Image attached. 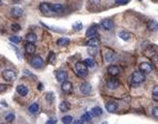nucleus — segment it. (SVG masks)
I'll return each mask as SVG.
<instances>
[{
  "label": "nucleus",
  "mask_w": 158,
  "mask_h": 124,
  "mask_svg": "<svg viewBox=\"0 0 158 124\" xmlns=\"http://www.w3.org/2000/svg\"><path fill=\"white\" fill-rule=\"evenodd\" d=\"M146 80V74L144 72L140 71H134L132 74V77H131V83L133 85H140L142 82Z\"/></svg>",
  "instance_id": "f257e3e1"
},
{
  "label": "nucleus",
  "mask_w": 158,
  "mask_h": 124,
  "mask_svg": "<svg viewBox=\"0 0 158 124\" xmlns=\"http://www.w3.org/2000/svg\"><path fill=\"white\" fill-rule=\"evenodd\" d=\"M75 71L79 77H85L87 74V66L84 62H77L75 64Z\"/></svg>",
  "instance_id": "f03ea898"
},
{
  "label": "nucleus",
  "mask_w": 158,
  "mask_h": 124,
  "mask_svg": "<svg viewBox=\"0 0 158 124\" xmlns=\"http://www.w3.org/2000/svg\"><path fill=\"white\" fill-rule=\"evenodd\" d=\"M2 78L6 82H13L16 80L17 74L13 69H4L2 71Z\"/></svg>",
  "instance_id": "7ed1b4c3"
},
{
  "label": "nucleus",
  "mask_w": 158,
  "mask_h": 124,
  "mask_svg": "<svg viewBox=\"0 0 158 124\" xmlns=\"http://www.w3.org/2000/svg\"><path fill=\"white\" fill-rule=\"evenodd\" d=\"M40 11H41L45 16H51V15L54 14L52 11V9H51V4L47 2H43L40 4Z\"/></svg>",
  "instance_id": "20e7f679"
},
{
  "label": "nucleus",
  "mask_w": 158,
  "mask_h": 124,
  "mask_svg": "<svg viewBox=\"0 0 158 124\" xmlns=\"http://www.w3.org/2000/svg\"><path fill=\"white\" fill-rule=\"evenodd\" d=\"M43 63H44V61L41 56H35L31 60H30V64H31L32 67H35V68L42 67V66H43Z\"/></svg>",
  "instance_id": "39448f33"
},
{
  "label": "nucleus",
  "mask_w": 158,
  "mask_h": 124,
  "mask_svg": "<svg viewBox=\"0 0 158 124\" xmlns=\"http://www.w3.org/2000/svg\"><path fill=\"white\" fill-rule=\"evenodd\" d=\"M97 33H98V26L97 25H92L91 27H89V29L86 30V33H85V36L86 37H97Z\"/></svg>",
  "instance_id": "423d86ee"
},
{
  "label": "nucleus",
  "mask_w": 158,
  "mask_h": 124,
  "mask_svg": "<svg viewBox=\"0 0 158 124\" xmlns=\"http://www.w3.org/2000/svg\"><path fill=\"white\" fill-rule=\"evenodd\" d=\"M55 77L60 83H64V82L68 81V74L64 70H57L55 72Z\"/></svg>",
  "instance_id": "0eeeda50"
},
{
  "label": "nucleus",
  "mask_w": 158,
  "mask_h": 124,
  "mask_svg": "<svg viewBox=\"0 0 158 124\" xmlns=\"http://www.w3.org/2000/svg\"><path fill=\"white\" fill-rule=\"evenodd\" d=\"M92 90H93L92 85H91L89 83H87V82H84V83H82L80 85V92L82 93V94H84V95L91 94Z\"/></svg>",
  "instance_id": "6e6552de"
},
{
  "label": "nucleus",
  "mask_w": 158,
  "mask_h": 124,
  "mask_svg": "<svg viewBox=\"0 0 158 124\" xmlns=\"http://www.w3.org/2000/svg\"><path fill=\"white\" fill-rule=\"evenodd\" d=\"M101 26L105 30H111L112 28L115 27V23H113V21L111 19H104L101 22Z\"/></svg>",
  "instance_id": "1a4fd4ad"
},
{
  "label": "nucleus",
  "mask_w": 158,
  "mask_h": 124,
  "mask_svg": "<svg viewBox=\"0 0 158 124\" xmlns=\"http://www.w3.org/2000/svg\"><path fill=\"white\" fill-rule=\"evenodd\" d=\"M120 86V81L117 80L115 78H111L107 81V87L111 90H115Z\"/></svg>",
  "instance_id": "9d476101"
},
{
  "label": "nucleus",
  "mask_w": 158,
  "mask_h": 124,
  "mask_svg": "<svg viewBox=\"0 0 158 124\" xmlns=\"http://www.w3.org/2000/svg\"><path fill=\"white\" fill-rule=\"evenodd\" d=\"M107 72H108V74H110V76H112V77H115V76L120 74L121 69H120V67L117 65H109L107 67Z\"/></svg>",
  "instance_id": "9b49d317"
},
{
  "label": "nucleus",
  "mask_w": 158,
  "mask_h": 124,
  "mask_svg": "<svg viewBox=\"0 0 158 124\" xmlns=\"http://www.w3.org/2000/svg\"><path fill=\"white\" fill-rule=\"evenodd\" d=\"M106 111H107L108 113H115L118 110V108H119V106H118V104L115 102H109L106 104Z\"/></svg>",
  "instance_id": "f8f14e48"
},
{
  "label": "nucleus",
  "mask_w": 158,
  "mask_h": 124,
  "mask_svg": "<svg viewBox=\"0 0 158 124\" xmlns=\"http://www.w3.org/2000/svg\"><path fill=\"white\" fill-rule=\"evenodd\" d=\"M140 70L142 72H144L145 74H150L152 71V65L150 63H148V62H142L140 65Z\"/></svg>",
  "instance_id": "ddd939ff"
},
{
  "label": "nucleus",
  "mask_w": 158,
  "mask_h": 124,
  "mask_svg": "<svg viewBox=\"0 0 158 124\" xmlns=\"http://www.w3.org/2000/svg\"><path fill=\"white\" fill-rule=\"evenodd\" d=\"M62 90L64 91V93H70L72 91V89H73V85H72L71 82L69 81H66L64 82V83H62Z\"/></svg>",
  "instance_id": "4468645a"
},
{
  "label": "nucleus",
  "mask_w": 158,
  "mask_h": 124,
  "mask_svg": "<svg viewBox=\"0 0 158 124\" xmlns=\"http://www.w3.org/2000/svg\"><path fill=\"white\" fill-rule=\"evenodd\" d=\"M104 59H105L106 62H112L113 60H115V59H117V55L112 52V51L108 50L107 52L104 54Z\"/></svg>",
  "instance_id": "2eb2a0df"
},
{
  "label": "nucleus",
  "mask_w": 158,
  "mask_h": 124,
  "mask_svg": "<svg viewBox=\"0 0 158 124\" xmlns=\"http://www.w3.org/2000/svg\"><path fill=\"white\" fill-rule=\"evenodd\" d=\"M23 14H24V11L21 7L15 6L12 8V16L14 17V18H21V17L23 16Z\"/></svg>",
  "instance_id": "dca6fc26"
},
{
  "label": "nucleus",
  "mask_w": 158,
  "mask_h": 124,
  "mask_svg": "<svg viewBox=\"0 0 158 124\" xmlns=\"http://www.w3.org/2000/svg\"><path fill=\"white\" fill-rule=\"evenodd\" d=\"M16 90L18 92V94L21 95V96H26L28 94V88L24 85H19Z\"/></svg>",
  "instance_id": "f3484780"
},
{
  "label": "nucleus",
  "mask_w": 158,
  "mask_h": 124,
  "mask_svg": "<svg viewBox=\"0 0 158 124\" xmlns=\"http://www.w3.org/2000/svg\"><path fill=\"white\" fill-rule=\"evenodd\" d=\"M25 52L29 55L35 54V43H27L25 45Z\"/></svg>",
  "instance_id": "a211bd4d"
},
{
  "label": "nucleus",
  "mask_w": 158,
  "mask_h": 124,
  "mask_svg": "<svg viewBox=\"0 0 158 124\" xmlns=\"http://www.w3.org/2000/svg\"><path fill=\"white\" fill-rule=\"evenodd\" d=\"M86 45L89 46V47L96 48L100 45V39H99L98 37H92V39H89V41H87Z\"/></svg>",
  "instance_id": "6ab92c4d"
},
{
  "label": "nucleus",
  "mask_w": 158,
  "mask_h": 124,
  "mask_svg": "<svg viewBox=\"0 0 158 124\" xmlns=\"http://www.w3.org/2000/svg\"><path fill=\"white\" fill-rule=\"evenodd\" d=\"M51 9L54 14H58V13H62L64 11V5L58 4V3H55V4H51Z\"/></svg>",
  "instance_id": "aec40b11"
},
{
  "label": "nucleus",
  "mask_w": 158,
  "mask_h": 124,
  "mask_svg": "<svg viewBox=\"0 0 158 124\" xmlns=\"http://www.w3.org/2000/svg\"><path fill=\"white\" fill-rule=\"evenodd\" d=\"M28 111H29L31 114H37L40 111V106L38 102H33V104H30V106L28 108Z\"/></svg>",
  "instance_id": "412c9836"
},
{
  "label": "nucleus",
  "mask_w": 158,
  "mask_h": 124,
  "mask_svg": "<svg viewBox=\"0 0 158 124\" xmlns=\"http://www.w3.org/2000/svg\"><path fill=\"white\" fill-rule=\"evenodd\" d=\"M56 43H57V46H60V47H66V46H68L70 43V39H67V37H62V39H57Z\"/></svg>",
  "instance_id": "4be33fe9"
},
{
  "label": "nucleus",
  "mask_w": 158,
  "mask_h": 124,
  "mask_svg": "<svg viewBox=\"0 0 158 124\" xmlns=\"http://www.w3.org/2000/svg\"><path fill=\"white\" fill-rule=\"evenodd\" d=\"M71 109V106H70L69 102H62L60 104V110L62 111V112H68V111Z\"/></svg>",
  "instance_id": "5701e85b"
},
{
  "label": "nucleus",
  "mask_w": 158,
  "mask_h": 124,
  "mask_svg": "<svg viewBox=\"0 0 158 124\" xmlns=\"http://www.w3.org/2000/svg\"><path fill=\"white\" fill-rule=\"evenodd\" d=\"M25 39L28 41V43H35L37 41V35L35 33H28L27 35L25 36Z\"/></svg>",
  "instance_id": "b1692460"
},
{
  "label": "nucleus",
  "mask_w": 158,
  "mask_h": 124,
  "mask_svg": "<svg viewBox=\"0 0 158 124\" xmlns=\"http://www.w3.org/2000/svg\"><path fill=\"white\" fill-rule=\"evenodd\" d=\"M119 36L121 37L123 41H128L129 39H130V33H129L128 31H125V30H123V31H121L119 33Z\"/></svg>",
  "instance_id": "393cba45"
},
{
  "label": "nucleus",
  "mask_w": 158,
  "mask_h": 124,
  "mask_svg": "<svg viewBox=\"0 0 158 124\" xmlns=\"http://www.w3.org/2000/svg\"><path fill=\"white\" fill-rule=\"evenodd\" d=\"M85 64H86V66L87 67H89V68H94L95 66H96V62H95L94 60H93L92 58H87V59H85L84 61H83Z\"/></svg>",
  "instance_id": "a878e982"
},
{
  "label": "nucleus",
  "mask_w": 158,
  "mask_h": 124,
  "mask_svg": "<svg viewBox=\"0 0 158 124\" xmlns=\"http://www.w3.org/2000/svg\"><path fill=\"white\" fill-rule=\"evenodd\" d=\"M91 113H92L93 116H101L102 113H103V111H102L101 108H99V106H95V108H93Z\"/></svg>",
  "instance_id": "bb28decb"
},
{
  "label": "nucleus",
  "mask_w": 158,
  "mask_h": 124,
  "mask_svg": "<svg viewBox=\"0 0 158 124\" xmlns=\"http://www.w3.org/2000/svg\"><path fill=\"white\" fill-rule=\"evenodd\" d=\"M62 121L64 124H72V122H73V118H72V116L67 115V116H64V117H62Z\"/></svg>",
  "instance_id": "cd10ccee"
},
{
  "label": "nucleus",
  "mask_w": 158,
  "mask_h": 124,
  "mask_svg": "<svg viewBox=\"0 0 158 124\" xmlns=\"http://www.w3.org/2000/svg\"><path fill=\"white\" fill-rule=\"evenodd\" d=\"M72 27H73V29L76 30V31H80V30L83 28V25H82V23H81V22H75Z\"/></svg>",
  "instance_id": "c85d7f7f"
},
{
  "label": "nucleus",
  "mask_w": 158,
  "mask_h": 124,
  "mask_svg": "<svg viewBox=\"0 0 158 124\" xmlns=\"http://www.w3.org/2000/svg\"><path fill=\"white\" fill-rule=\"evenodd\" d=\"M92 113H89V112H86V113H84L82 115V117H81V120L82 121H91L92 120Z\"/></svg>",
  "instance_id": "c756f323"
},
{
  "label": "nucleus",
  "mask_w": 158,
  "mask_h": 124,
  "mask_svg": "<svg viewBox=\"0 0 158 124\" xmlns=\"http://www.w3.org/2000/svg\"><path fill=\"white\" fill-rule=\"evenodd\" d=\"M54 99H55V97H54V94H53L52 92L47 93V95H46V100L49 102V104H52V102H54Z\"/></svg>",
  "instance_id": "7c9ffc66"
},
{
  "label": "nucleus",
  "mask_w": 158,
  "mask_h": 124,
  "mask_svg": "<svg viewBox=\"0 0 158 124\" xmlns=\"http://www.w3.org/2000/svg\"><path fill=\"white\" fill-rule=\"evenodd\" d=\"M21 41H22V39H21L20 36L14 35V36H11V37H9V41H12L13 43H19Z\"/></svg>",
  "instance_id": "2f4dec72"
},
{
  "label": "nucleus",
  "mask_w": 158,
  "mask_h": 124,
  "mask_svg": "<svg viewBox=\"0 0 158 124\" xmlns=\"http://www.w3.org/2000/svg\"><path fill=\"white\" fill-rule=\"evenodd\" d=\"M48 62L50 64H55V62H56V58H55V54H54V53H50V54H49Z\"/></svg>",
  "instance_id": "473e14b6"
},
{
  "label": "nucleus",
  "mask_w": 158,
  "mask_h": 124,
  "mask_svg": "<svg viewBox=\"0 0 158 124\" xmlns=\"http://www.w3.org/2000/svg\"><path fill=\"white\" fill-rule=\"evenodd\" d=\"M5 120L6 122H13L15 120V114L14 113H9L5 116Z\"/></svg>",
  "instance_id": "72a5a7b5"
},
{
  "label": "nucleus",
  "mask_w": 158,
  "mask_h": 124,
  "mask_svg": "<svg viewBox=\"0 0 158 124\" xmlns=\"http://www.w3.org/2000/svg\"><path fill=\"white\" fill-rule=\"evenodd\" d=\"M11 29H12L14 32H18L21 30V26L19 24H13L12 26H11Z\"/></svg>",
  "instance_id": "f704fd0d"
},
{
  "label": "nucleus",
  "mask_w": 158,
  "mask_h": 124,
  "mask_svg": "<svg viewBox=\"0 0 158 124\" xmlns=\"http://www.w3.org/2000/svg\"><path fill=\"white\" fill-rule=\"evenodd\" d=\"M156 26H158V25H156L155 21H150L149 25H148V28H149L150 30H154L156 28Z\"/></svg>",
  "instance_id": "c9c22d12"
},
{
  "label": "nucleus",
  "mask_w": 158,
  "mask_h": 124,
  "mask_svg": "<svg viewBox=\"0 0 158 124\" xmlns=\"http://www.w3.org/2000/svg\"><path fill=\"white\" fill-rule=\"evenodd\" d=\"M129 2V0H115V4L117 5H124L127 4Z\"/></svg>",
  "instance_id": "e433bc0d"
},
{
  "label": "nucleus",
  "mask_w": 158,
  "mask_h": 124,
  "mask_svg": "<svg viewBox=\"0 0 158 124\" xmlns=\"http://www.w3.org/2000/svg\"><path fill=\"white\" fill-rule=\"evenodd\" d=\"M152 115L158 119V106H155V108H153V110H152Z\"/></svg>",
  "instance_id": "4c0bfd02"
},
{
  "label": "nucleus",
  "mask_w": 158,
  "mask_h": 124,
  "mask_svg": "<svg viewBox=\"0 0 158 124\" xmlns=\"http://www.w3.org/2000/svg\"><path fill=\"white\" fill-rule=\"evenodd\" d=\"M57 122V119L56 118H51V119H49L48 121L46 122V124H55Z\"/></svg>",
  "instance_id": "58836bf2"
},
{
  "label": "nucleus",
  "mask_w": 158,
  "mask_h": 124,
  "mask_svg": "<svg viewBox=\"0 0 158 124\" xmlns=\"http://www.w3.org/2000/svg\"><path fill=\"white\" fill-rule=\"evenodd\" d=\"M7 89V85H4V84H0V92H4Z\"/></svg>",
  "instance_id": "ea45409f"
},
{
  "label": "nucleus",
  "mask_w": 158,
  "mask_h": 124,
  "mask_svg": "<svg viewBox=\"0 0 158 124\" xmlns=\"http://www.w3.org/2000/svg\"><path fill=\"white\" fill-rule=\"evenodd\" d=\"M72 124H83V121L82 120H75L72 122Z\"/></svg>",
  "instance_id": "a19ab883"
},
{
  "label": "nucleus",
  "mask_w": 158,
  "mask_h": 124,
  "mask_svg": "<svg viewBox=\"0 0 158 124\" xmlns=\"http://www.w3.org/2000/svg\"><path fill=\"white\" fill-rule=\"evenodd\" d=\"M153 99L155 100V102H158V94H155V93H153Z\"/></svg>",
  "instance_id": "79ce46f5"
},
{
  "label": "nucleus",
  "mask_w": 158,
  "mask_h": 124,
  "mask_svg": "<svg viewBox=\"0 0 158 124\" xmlns=\"http://www.w3.org/2000/svg\"><path fill=\"white\" fill-rule=\"evenodd\" d=\"M153 93H155V94H158V85L155 86V88L153 89Z\"/></svg>",
  "instance_id": "37998d69"
},
{
  "label": "nucleus",
  "mask_w": 158,
  "mask_h": 124,
  "mask_svg": "<svg viewBox=\"0 0 158 124\" xmlns=\"http://www.w3.org/2000/svg\"><path fill=\"white\" fill-rule=\"evenodd\" d=\"M38 88H39V89H40V90H42V89H43V88H44V87H43V85H42V84H40V85H39V86H38Z\"/></svg>",
  "instance_id": "c03bdc74"
},
{
  "label": "nucleus",
  "mask_w": 158,
  "mask_h": 124,
  "mask_svg": "<svg viewBox=\"0 0 158 124\" xmlns=\"http://www.w3.org/2000/svg\"><path fill=\"white\" fill-rule=\"evenodd\" d=\"M102 124H108V123H107V122H103Z\"/></svg>",
  "instance_id": "a18cd8bd"
},
{
  "label": "nucleus",
  "mask_w": 158,
  "mask_h": 124,
  "mask_svg": "<svg viewBox=\"0 0 158 124\" xmlns=\"http://www.w3.org/2000/svg\"><path fill=\"white\" fill-rule=\"evenodd\" d=\"M0 4H1V0H0Z\"/></svg>",
  "instance_id": "49530a36"
},
{
  "label": "nucleus",
  "mask_w": 158,
  "mask_h": 124,
  "mask_svg": "<svg viewBox=\"0 0 158 124\" xmlns=\"http://www.w3.org/2000/svg\"><path fill=\"white\" fill-rule=\"evenodd\" d=\"M157 27H158V26H157Z\"/></svg>",
  "instance_id": "de8ad7c7"
},
{
  "label": "nucleus",
  "mask_w": 158,
  "mask_h": 124,
  "mask_svg": "<svg viewBox=\"0 0 158 124\" xmlns=\"http://www.w3.org/2000/svg\"><path fill=\"white\" fill-rule=\"evenodd\" d=\"M1 124H2V123H1Z\"/></svg>",
  "instance_id": "09e8293b"
}]
</instances>
